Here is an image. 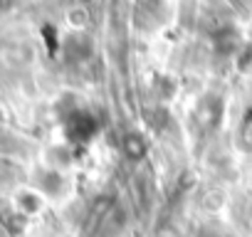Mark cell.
Returning a JSON list of instances; mask_svg holds the SVG:
<instances>
[{
    "label": "cell",
    "instance_id": "cell-3",
    "mask_svg": "<svg viewBox=\"0 0 252 237\" xmlns=\"http://www.w3.org/2000/svg\"><path fill=\"white\" fill-rule=\"evenodd\" d=\"M126 225V215L121 207H109L106 215L101 217V225L96 230V237H119Z\"/></svg>",
    "mask_w": 252,
    "mask_h": 237
},
{
    "label": "cell",
    "instance_id": "cell-7",
    "mask_svg": "<svg viewBox=\"0 0 252 237\" xmlns=\"http://www.w3.org/2000/svg\"><path fill=\"white\" fill-rule=\"evenodd\" d=\"M215 50L222 55V57H230L237 52V32L235 30H220L215 35Z\"/></svg>",
    "mask_w": 252,
    "mask_h": 237
},
{
    "label": "cell",
    "instance_id": "cell-10",
    "mask_svg": "<svg viewBox=\"0 0 252 237\" xmlns=\"http://www.w3.org/2000/svg\"><path fill=\"white\" fill-rule=\"evenodd\" d=\"M79 3H89V0H79Z\"/></svg>",
    "mask_w": 252,
    "mask_h": 237
},
{
    "label": "cell",
    "instance_id": "cell-2",
    "mask_svg": "<svg viewBox=\"0 0 252 237\" xmlns=\"http://www.w3.org/2000/svg\"><path fill=\"white\" fill-rule=\"evenodd\" d=\"M62 52H64V59H67V62H77V64H79V62H84V59L92 57V52H94V42H92L89 35H84V32H74V35H69V37L64 40Z\"/></svg>",
    "mask_w": 252,
    "mask_h": 237
},
{
    "label": "cell",
    "instance_id": "cell-1",
    "mask_svg": "<svg viewBox=\"0 0 252 237\" xmlns=\"http://www.w3.org/2000/svg\"><path fill=\"white\" fill-rule=\"evenodd\" d=\"M99 134V118L87 109H72L64 116V136L72 146H87Z\"/></svg>",
    "mask_w": 252,
    "mask_h": 237
},
{
    "label": "cell",
    "instance_id": "cell-6",
    "mask_svg": "<svg viewBox=\"0 0 252 237\" xmlns=\"http://www.w3.org/2000/svg\"><path fill=\"white\" fill-rule=\"evenodd\" d=\"M15 205L25 212V215H35L42 207V198L37 195V190H20L15 195Z\"/></svg>",
    "mask_w": 252,
    "mask_h": 237
},
{
    "label": "cell",
    "instance_id": "cell-4",
    "mask_svg": "<svg viewBox=\"0 0 252 237\" xmlns=\"http://www.w3.org/2000/svg\"><path fill=\"white\" fill-rule=\"evenodd\" d=\"M35 183H37L40 193H45V195H60L64 188V178L57 168H42L35 176Z\"/></svg>",
    "mask_w": 252,
    "mask_h": 237
},
{
    "label": "cell",
    "instance_id": "cell-5",
    "mask_svg": "<svg viewBox=\"0 0 252 237\" xmlns=\"http://www.w3.org/2000/svg\"><path fill=\"white\" fill-rule=\"evenodd\" d=\"M121 148H124V156L129 158V161H141V158L149 153V141H146L141 134L131 131V134H126V136H124Z\"/></svg>",
    "mask_w": 252,
    "mask_h": 237
},
{
    "label": "cell",
    "instance_id": "cell-9",
    "mask_svg": "<svg viewBox=\"0 0 252 237\" xmlns=\"http://www.w3.org/2000/svg\"><path fill=\"white\" fill-rule=\"evenodd\" d=\"M3 3H5V0H0V8H3Z\"/></svg>",
    "mask_w": 252,
    "mask_h": 237
},
{
    "label": "cell",
    "instance_id": "cell-8",
    "mask_svg": "<svg viewBox=\"0 0 252 237\" xmlns=\"http://www.w3.org/2000/svg\"><path fill=\"white\" fill-rule=\"evenodd\" d=\"M69 23H72L74 28H84V25H87V10H84V5L69 10Z\"/></svg>",
    "mask_w": 252,
    "mask_h": 237
}]
</instances>
